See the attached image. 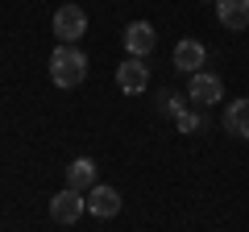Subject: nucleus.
Returning <instances> with one entry per match:
<instances>
[{
  "mask_svg": "<svg viewBox=\"0 0 249 232\" xmlns=\"http://www.w3.org/2000/svg\"><path fill=\"white\" fill-rule=\"evenodd\" d=\"M50 79H54V87H79L83 79H88V54L79 50V46H67V42H58L54 46V54H50Z\"/></svg>",
  "mask_w": 249,
  "mask_h": 232,
  "instance_id": "nucleus-1",
  "label": "nucleus"
},
{
  "mask_svg": "<svg viewBox=\"0 0 249 232\" xmlns=\"http://www.w3.org/2000/svg\"><path fill=\"white\" fill-rule=\"evenodd\" d=\"M88 33V13L79 9V4H62V9H54V37L67 46H79V37Z\"/></svg>",
  "mask_w": 249,
  "mask_h": 232,
  "instance_id": "nucleus-2",
  "label": "nucleus"
},
{
  "mask_svg": "<svg viewBox=\"0 0 249 232\" xmlns=\"http://www.w3.org/2000/svg\"><path fill=\"white\" fill-rule=\"evenodd\" d=\"M88 212V195L75 187H62L58 195H50V220L54 224H79V215Z\"/></svg>",
  "mask_w": 249,
  "mask_h": 232,
  "instance_id": "nucleus-3",
  "label": "nucleus"
},
{
  "mask_svg": "<svg viewBox=\"0 0 249 232\" xmlns=\"http://www.w3.org/2000/svg\"><path fill=\"white\" fill-rule=\"evenodd\" d=\"M187 99H191V108H212V104H220L224 99V83L216 79V75H208V71H199V75H191V87H187Z\"/></svg>",
  "mask_w": 249,
  "mask_h": 232,
  "instance_id": "nucleus-4",
  "label": "nucleus"
},
{
  "mask_svg": "<svg viewBox=\"0 0 249 232\" xmlns=\"http://www.w3.org/2000/svg\"><path fill=\"white\" fill-rule=\"evenodd\" d=\"M116 87L124 91V96H142L145 87H150V66H145V58H124L121 66H116Z\"/></svg>",
  "mask_w": 249,
  "mask_h": 232,
  "instance_id": "nucleus-5",
  "label": "nucleus"
},
{
  "mask_svg": "<svg viewBox=\"0 0 249 232\" xmlns=\"http://www.w3.org/2000/svg\"><path fill=\"white\" fill-rule=\"evenodd\" d=\"M208 66V50H204V42H196V37H183V42L175 46V71H183V75H199Z\"/></svg>",
  "mask_w": 249,
  "mask_h": 232,
  "instance_id": "nucleus-6",
  "label": "nucleus"
},
{
  "mask_svg": "<svg viewBox=\"0 0 249 232\" xmlns=\"http://www.w3.org/2000/svg\"><path fill=\"white\" fill-rule=\"evenodd\" d=\"M154 46H158V33H154L150 21H129L124 25V50L133 54V58H145Z\"/></svg>",
  "mask_w": 249,
  "mask_h": 232,
  "instance_id": "nucleus-7",
  "label": "nucleus"
},
{
  "mask_svg": "<svg viewBox=\"0 0 249 232\" xmlns=\"http://www.w3.org/2000/svg\"><path fill=\"white\" fill-rule=\"evenodd\" d=\"M88 212L96 215V220H112V215L121 212V191H116V187H104V182H96V187L88 191Z\"/></svg>",
  "mask_w": 249,
  "mask_h": 232,
  "instance_id": "nucleus-8",
  "label": "nucleus"
},
{
  "mask_svg": "<svg viewBox=\"0 0 249 232\" xmlns=\"http://www.w3.org/2000/svg\"><path fill=\"white\" fill-rule=\"evenodd\" d=\"M216 17L224 29L241 33V29H249V0H216Z\"/></svg>",
  "mask_w": 249,
  "mask_h": 232,
  "instance_id": "nucleus-9",
  "label": "nucleus"
},
{
  "mask_svg": "<svg viewBox=\"0 0 249 232\" xmlns=\"http://www.w3.org/2000/svg\"><path fill=\"white\" fill-rule=\"evenodd\" d=\"M96 162L91 158H75L71 166H67V187H75V191H91L96 187Z\"/></svg>",
  "mask_w": 249,
  "mask_h": 232,
  "instance_id": "nucleus-10",
  "label": "nucleus"
},
{
  "mask_svg": "<svg viewBox=\"0 0 249 232\" xmlns=\"http://www.w3.org/2000/svg\"><path fill=\"white\" fill-rule=\"evenodd\" d=\"M224 133L249 141V99H232V104L224 108Z\"/></svg>",
  "mask_w": 249,
  "mask_h": 232,
  "instance_id": "nucleus-11",
  "label": "nucleus"
},
{
  "mask_svg": "<svg viewBox=\"0 0 249 232\" xmlns=\"http://www.w3.org/2000/svg\"><path fill=\"white\" fill-rule=\"evenodd\" d=\"M175 125L183 129V133H199V125H204V108H196V112H187V108H183V112L175 116Z\"/></svg>",
  "mask_w": 249,
  "mask_h": 232,
  "instance_id": "nucleus-12",
  "label": "nucleus"
},
{
  "mask_svg": "<svg viewBox=\"0 0 249 232\" xmlns=\"http://www.w3.org/2000/svg\"><path fill=\"white\" fill-rule=\"evenodd\" d=\"M204 4H208V0H204ZM212 4H216V0H212Z\"/></svg>",
  "mask_w": 249,
  "mask_h": 232,
  "instance_id": "nucleus-13",
  "label": "nucleus"
}]
</instances>
